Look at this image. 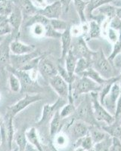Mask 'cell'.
Masks as SVG:
<instances>
[{
  "mask_svg": "<svg viewBox=\"0 0 121 151\" xmlns=\"http://www.w3.org/2000/svg\"><path fill=\"white\" fill-rule=\"evenodd\" d=\"M42 151H58V148L52 141H48L46 143L42 144Z\"/></svg>",
  "mask_w": 121,
  "mask_h": 151,
  "instance_id": "7dc6e473",
  "label": "cell"
},
{
  "mask_svg": "<svg viewBox=\"0 0 121 151\" xmlns=\"http://www.w3.org/2000/svg\"><path fill=\"white\" fill-rule=\"evenodd\" d=\"M70 33L72 37H79L83 36V31H82L81 26H73L70 28Z\"/></svg>",
  "mask_w": 121,
  "mask_h": 151,
  "instance_id": "bcb514c9",
  "label": "cell"
},
{
  "mask_svg": "<svg viewBox=\"0 0 121 151\" xmlns=\"http://www.w3.org/2000/svg\"><path fill=\"white\" fill-rule=\"evenodd\" d=\"M120 91L121 86L120 83V80H118L112 85L109 92L104 97L103 101L101 103L105 107L106 110L113 116H114L115 114L117 102V100L120 94Z\"/></svg>",
  "mask_w": 121,
  "mask_h": 151,
  "instance_id": "ba28073f",
  "label": "cell"
},
{
  "mask_svg": "<svg viewBox=\"0 0 121 151\" xmlns=\"http://www.w3.org/2000/svg\"><path fill=\"white\" fill-rule=\"evenodd\" d=\"M74 151H88V150H86L83 149V148L80 147H76V149L74 150Z\"/></svg>",
  "mask_w": 121,
  "mask_h": 151,
  "instance_id": "db71d44e",
  "label": "cell"
},
{
  "mask_svg": "<svg viewBox=\"0 0 121 151\" xmlns=\"http://www.w3.org/2000/svg\"><path fill=\"white\" fill-rule=\"evenodd\" d=\"M111 143H112V137L110 135L107 136L104 140L99 141L94 144V151H110Z\"/></svg>",
  "mask_w": 121,
  "mask_h": 151,
  "instance_id": "e575fe53",
  "label": "cell"
},
{
  "mask_svg": "<svg viewBox=\"0 0 121 151\" xmlns=\"http://www.w3.org/2000/svg\"><path fill=\"white\" fill-rule=\"evenodd\" d=\"M110 151H121V140L117 137H112Z\"/></svg>",
  "mask_w": 121,
  "mask_h": 151,
  "instance_id": "f6af8a7d",
  "label": "cell"
},
{
  "mask_svg": "<svg viewBox=\"0 0 121 151\" xmlns=\"http://www.w3.org/2000/svg\"><path fill=\"white\" fill-rule=\"evenodd\" d=\"M14 117L10 113L6 112L3 117L1 127H0V134L2 137V146L7 148L8 151H12V142L14 141V132L13 125ZM1 146V147H2Z\"/></svg>",
  "mask_w": 121,
  "mask_h": 151,
  "instance_id": "8992f818",
  "label": "cell"
},
{
  "mask_svg": "<svg viewBox=\"0 0 121 151\" xmlns=\"http://www.w3.org/2000/svg\"><path fill=\"white\" fill-rule=\"evenodd\" d=\"M59 110H58V111L56 112L55 114L53 116V117H52V119H51L50 122H49L48 133H49L50 137H52V138H53L56 134H58L59 132H60L63 126L64 125V119L61 118Z\"/></svg>",
  "mask_w": 121,
  "mask_h": 151,
  "instance_id": "ffe728a7",
  "label": "cell"
},
{
  "mask_svg": "<svg viewBox=\"0 0 121 151\" xmlns=\"http://www.w3.org/2000/svg\"><path fill=\"white\" fill-rule=\"evenodd\" d=\"M95 11H98L100 14L104 15L108 22H110L114 17H116V7H114L111 5H109V3L102 5L101 7H99V9H97Z\"/></svg>",
  "mask_w": 121,
  "mask_h": 151,
  "instance_id": "f1b7e54d",
  "label": "cell"
},
{
  "mask_svg": "<svg viewBox=\"0 0 121 151\" xmlns=\"http://www.w3.org/2000/svg\"><path fill=\"white\" fill-rule=\"evenodd\" d=\"M12 40L11 35L5 36L0 42V70H5L11 66L10 44Z\"/></svg>",
  "mask_w": 121,
  "mask_h": 151,
  "instance_id": "7c38bea8",
  "label": "cell"
},
{
  "mask_svg": "<svg viewBox=\"0 0 121 151\" xmlns=\"http://www.w3.org/2000/svg\"><path fill=\"white\" fill-rule=\"evenodd\" d=\"M2 116L0 114V127H1V125H2Z\"/></svg>",
  "mask_w": 121,
  "mask_h": 151,
  "instance_id": "11a10c76",
  "label": "cell"
},
{
  "mask_svg": "<svg viewBox=\"0 0 121 151\" xmlns=\"http://www.w3.org/2000/svg\"><path fill=\"white\" fill-rule=\"evenodd\" d=\"M80 76H86V77L91 79L95 83H96L97 84H99L101 86H104L110 79H106L102 77V76L99 73V72H97L92 67H90L89 68L87 69L86 70H85Z\"/></svg>",
  "mask_w": 121,
  "mask_h": 151,
  "instance_id": "484cf974",
  "label": "cell"
},
{
  "mask_svg": "<svg viewBox=\"0 0 121 151\" xmlns=\"http://www.w3.org/2000/svg\"><path fill=\"white\" fill-rule=\"evenodd\" d=\"M1 98H2V94H1V92H0V101H1Z\"/></svg>",
  "mask_w": 121,
  "mask_h": 151,
  "instance_id": "680465c9",
  "label": "cell"
},
{
  "mask_svg": "<svg viewBox=\"0 0 121 151\" xmlns=\"http://www.w3.org/2000/svg\"><path fill=\"white\" fill-rule=\"evenodd\" d=\"M38 70L39 73L47 80L58 74L57 66L54 64L52 60L45 57V55L39 62Z\"/></svg>",
  "mask_w": 121,
  "mask_h": 151,
  "instance_id": "9a60e30c",
  "label": "cell"
},
{
  "mask_svg": "<svg viewBox=\"0 0 121 151\" xmlns=\"http://www.w3.org/2000/svg\"><path fill=\"white\" fill-rule=\"evenodd\" d=\"M10 49L12 55H22L34 52L36 48L35 45L25 44L19 40H12L10 44Z\"/></svg>",
  "mask_w": 121,
  "mask_h": 151,
  "instance_id": "ac0fdd59",
  "label": "cell"
},
{
  "mask_svg": "<svg viewBox=\"0 0 121 151\" xmlns=\"http://www.w3.org/2000/svg\"><path fill=\"white\" fill-rule=\"evenodd\" d=\"M101 33H102V29L96 21H90L89 22V32L87 34L89 39L99 38Z\"/></svg>",
  "mask_w": 121,
  "mask_h": 151,
  "instance_id": "1f68e13d",
  "label": "cell"
},
{
  "mask_svg": "<svg viewBox=\"0 0 121 151\" xmlns=\"http://www.w3.org/2000/svg\"><path fill=\"white\" fill-rule=\"evenodd\" d=\"M42 55V54L40 53L37 50H35L34 52L31 53L22 55H15L12 54L11 55V67L16 70H21L33 59Z\"/></svg>",
  "mask_w": 121,
  "mask_h": 151,
  "instance_id": "5bb4252c",
  "label": "cell"
},
{
  "mask_svg": "<svg viewBox=\"0 0 121 151\" xmlns=\"http://www.w3.org/2000/svg\"><path fill=\"white\" fill-rule=\"evenodd\" d=\"M120 53H121V33H120L119 39H118V40L116 42L113 44L112 52H111V54L110 55L109 58H108V60H110V61H113L114 59L116 58L117 56L118 55H120Z\"/></svg>",
  "mask_w": 121,
  "mask_h": 151,
  "instance_id": "b9f144b4",
  "label": "cell"
},
{
  "mask_svg": "<svg viewBox=\"0 0 121 151\" xmlns=\"http://www.w3.org/2000/svg\"><path fill=\"white\" fill-rule=\"evenodd\" d=\"M89 126L88 124L78 119H73L70 122L68 128H70V132L72 137L76 141L81 137H85L89 134Z\"/></svg>",
  "mask_w": 121,
  "mask_h": 151,
  "instance_id": "2e32d148",
  "label": "cell"
},
{
  "mask_svg": "<svg viewBox=\"0 0 121 151\" xmlns=\"http://www.w3.org/2000/svg\"><path fill=\"white\" fill-rule=\"evenodd\" d=\"M120 125H121V120H120Z\"/></svg>",
  "mask_w": 121,
  "mask_h": 151,
  "instance_id": "94428289",
  "label": "cell"
},
{
  "mask_svg": "<svg viewBox=\"0 0 121 151\" xmlns=\"http://www.w3.org/2000/svg\"><path fill=\"white\" fill-rule=\"evenodd\" d=\"M75 145H76V147H82L86 150L89 151L93 149L94 143L92 141L91 137L88 134V135L81 137L80 139H78L76 141V144Z\"/></svg>",
  "mask_w": 121,
  "mask_h": 151,
  "instance_id": "8d00e7d4",
  "label": "cell"
},
{
  "mask_svg": "<svg viewBox=\"0 0 121 151\" xmlns=\"http://www.w3.org/2000/svg\"><path fill=\"white\" fill-rule=\"evenodd\" d=\"M92 67L97 72L106 79L116 77L114 76V70L113 69L111 61L106 58L102 49L98 52H94L92 57Z\"/></svg>",
  "mask_w": 121,
  "mask_h": 151,
  "instance_id": "3957f363",
  "label": "cell"
},
{
  "mask_svg": "<svg viewBox=\"0 0 121 151\" xmlns=\"http://www.w3.org/2000/svg\"><path fill=\"white\" fill-rule=\"evenodd\" d=\"M113 0H89L86 9V19H90L92 16V13L97 9H99L102 5L105 4L111 3Z\"/></svg>",
  "mask_w": 121,
  "mask_h": 151,
  "instance_id": "4316f807",
  "label": "cell"
},
{
  "mask_svg": "<svg viewBox=\"0 0 121 151\" xmlns=\"http://www.w3.org/2000/svg\"><path fill=\"white\" fill-rule=\"evenodd\" d=\"M61 3V5H62V9L63 11L64 12H67L69 8V5L71 4V2H72L73 0H59Z\"/></svg>",
  "mask_w": 121,
  "mask_h": 151,
  "instance_id": "f907efd6",
  "label": "cell"
},
{
  "mask_svg": "<svg viewBox=\"0 0 121 151\" xmlns=\"http://www.w3.org/2000/svg\"><path fill=\"white\" fill-rule=\"evenodd\" d=\"M23 151H39V150L36 149V147H34L33 145H31V144H30V143H27L26 147H25V149H24Z\"/></svg>",
  "mask_w": 121,
  "mask_h": 151,
  "instance_id": "816d5d0a",
  "label": "cell"
},
{
  "mask_svg": "<svg viewBox=\"0 0 121 151\" xmlns=\"http://www.w3.org/2000/svg\"><path fill=\"white\" fill-rule=\"evenodd\" d=\"M12 33V28L8 21L7 17H0V36H5L11 35Z\"/></svg>",
  "mask_w": 121,
  "mask_h": 151,
  "instance_id": "ab89813d",
  "label": "cell"
},
{
  "mask_svg": "<svg viewBox=\"0 0 121 151\" xmlns=\"http://www.w3.org/2000/svg\"><path fill=\"white\" fill-rule=\"evenodd\" d=\"M1 146H2V137H1V134H0V148H1Z\"/></svg>",
  "mask_w": 121,
  "mask_h": 151,
  "instance_id": "9f6ffc18",
  "label": "cell"
},
{
  "mask_svg": "<svg viewBox=\"0 0 121 151\" xmlns=\"http://www.w3.org/2000/svg\"><path fill=\"white\" fill-rule=\"evenodd\" d=\"M63 12L62 5L60 1H56L53 3L48 4L43 9L38 11V14L44 16L49 20L59 19Z\"/></svg>",
  "mask_w": 121,
  "mask_h": 151,
  "instance_id": "e0dca14e",
  "label": "cell"
},
{
  "mask_svg": "<svg viewBox=\"0 0 121 151\" xmlns=\"http://www.w3.org/2000/svg\"><path fill=\"white\" fill-rule=\"evenodd\" d=\"M42 99V97L40 94H26L24 98L19 100L13 105L9 106L7 112L10 113L13 117L21 113L22 110L26 109L30 105L33 104L37 101H40Z\"/></svg>",
  "mask_w": 121,
  "mask_h": 151,
  "instance_id": "9c48e42d",
  "label": "cell"
},
{
  "mask_svg": "<svg viewBox=\"0 0 121 151\" xmlns=\"http://www.w3.org/2000/svg\"><path fill=\"white\" fill-rule=\"evenodd\" d=\"M90 96L92 100L94 116L97 122H104V125H110L116 120L114 116L109 113L105 107L100 103L99 99V93H90Z\"/></svg>",
  "mask_w": 121,
  "mask_h": 151,
  "instance_id": "52a82bcc",
  "label": "cell"
},
{
  "mask_svg": "<svg viewBox=\"0 0 121 151\" xmlns=\"http://www.w3.org/2000/svg\"><path fill=\"white\" fill-rule=\"evenodd\" d=\"M103 130L111 137H117L121 140V125L120 121L115 120L110 125H104L101 126Z\"/></svg>",
  "mask_w": 121,
  "mask_h": 151,
  "instance_id": "d4e9b609",
  "label": "cell"
},
{
  "mask_svg": "<svg viewBox=\"0 0 121 151\" xmlns=\"http://www.w3.org/2000/svg\"><path fill=\"white\" fill-rule=\"evenodd\" d=\"M109 27L121 33V20H120L117 16L109 22Z\"/></svg>",
  "mask_w": 121,
  "mask_h": 151,
  "instance_id": "ee69618b",
  "label": "cell"
},
{
  "mask_svg": "<svg viewBox=\"0 0 121 151\" xmlns=\"http://www.w3.org/2000/svg\"><path fill=\"white\" fill-rule=\"evenodd\" d=\"M120 79H121V78H120Z\"/></svg>",
  "mask_w": 121,
  "mask_h": 151,
  "instance_id": "6125c7cd",
  "label": "cell"
},
{
  "mask_svg": "<svg viewBox=\"0 0 121 151\" xmlns=\"http://www.w3.org/2000/svg\"><path fill=\"white\" fill-rule=\"evenodd\" d=\"M7 19L12 28V33L11 34L12 40H18L20 36V29L24 21V17L21 8L14 5L12 13L8 16Z\"/></svg>",
  "mask_w": 121,
  "mask_h": 151,
  "instance_id": "8fae6325",
  "label": "cell"
},
{
  "mask_svg": "<svg viewBox=\"0 0 121 151\" xmlns=\"http://www.w3.org/2000/svg\"><path fill=\"white\" fill-rule=\"evenodd\" d=\"M10 73L15 74L19 79L21 84V93L26 94H39L42 91L41 86L38 83V81L34 80L31 78L28 71L16 70L10 67L7 69Z\"/></svg>",
  "mask_w": 121,
  "mask_h": 151,
  "instance_id": "5b68a950",
  "label": "cell"
},
{
  "mask_svg": "<svg viewBox=\"0 0 121 151\" xmlns=\"http://www.w3.org/2000/svg\"><path fill=\"white\" fill-rule=\"evenodd\" d=\"M121 116V91L120 94L119 98L117 102V106H116V110H115V114H114V117L116 120H119L120 116Z\"/></svg>",
  "mask_w": 121,
  "mask_h": 151,
  "instance_id": "681fc988",
  "label": "cell"
},
{
  "mask_svg": "<svg viewBox=\"0 0 121 151\" xmlns=\"http://www.w3.org/2000/svg\"><path fill=\"white\" fill-rule=\"evenodd\" d=\"M50 24L55 30L58 31L59 33H63L64 30H66L68 28V24L65 21L60 20V19L50 20Z\"/></svg>",
  "mask_w": 121,
  "mask_h": 151,
  "instance_id": "60d3db41",
  "label": "cell"
},
{
  "mask_svg": "<svg viewBox=\"0 0 121 151\" xmlns=\"http://www.w3.org/2000/svg\"><path fill=\"white\" fill-rule=\"evenodd\" d=\"M106 35L107 36V39L111 42H112L113 44L116 42L118 40L120 37V33L118 31L115 30V29H112L110 27H108L107 30V33H106Z\"/></svg>",
  "mask_w": 121,
  "mask_h": 151,
  "instance_id": "7bdbcfd3",
  "label": "cell"
},
{
  "mask_svg": "<svg viewBox=\"0 0 121 151\" xmlns=\"http://www.w3.org/2000/svg\"><path fill=\"white\" fill-rule=\"evenodd\" d=\"M21 9V12H22L23 17H24V19H29L33 17V16H34L35 14H38L39 9H36L30 0H24Z\"/></svg>",
  "mask_w": 121,
  "mask_h": 151,
  "instance_id": "83f0119b",
  "label": "cell"
},
{
  "mask_svg": "<svg viewBox=\"0 0 121 151\" xmlns=\"http://www.w3.org/2000/svg\"><path fill=\"white\" fill-rule=\"evenodd\" d=\"M116 16L121 20V7L116 8Z\"/></svg>",
  "mask_w": 121,
  "mask_h": 151,
  "instance_id": "f5cc1de1",
  "label": "cell"
},
{
  "mask_svg": "<svg viewBox=\"0 0 121 151\" xmlns=\"http://www.w3.org/2000/svg\"><path fill=\"white\" fill-rule=\"evenodd\" d=\"M48 81L51 87L57 93L59 98L64 100L70 98L71 92H70L69 85L59 74L48 79Z\"/></svg>",
  "mask_w": 121,
  "mask_h": 151,
  "instance_id": "4fadbf2b",
  "label": "cell"
},
{
  "mask_svg": "<svg viewBox=\"0 0 121 151\" xmlns=\"http://www.w3.org/2000/svg\"><path fill=\"white\" fill-rule=\"evenodd\" d=\"M92 67V61L89 60H87L86 58H78L77 63H76V68H75V76H80L85 70L87 69Z\"/></svg>",
  "mask_w": 121,
  "mask_h": 151,
  "instance_id": "4dcf8cb0",
  "label": "cell"
},
{
  "mask_svg": "<svg viewBox=\"0 0 121 151\" xmlns=\"http://www.w3.org/2000/svg\"><path fill=\"white\" fill-rule=\"evenodd\" d=\"M64 104H65V101H64V99H62L60 98H59L57 100V101L53 104H45L43 107V110H42L41 118L37 122L36 125L38 126H45L48 124V125H49V122H50L53 116Z\"/></svg>",
  "mask_w": 121,
  "mask_h": 151,
  "instance_id": "30bf717a",
  "label": "cell"
},
{
  "mask_svg": "<svg viewBox=\"0 0 121 151\" xmlns=\"http://www.w3.org/2000/svg\"><path fill=\"white\" fill-rule=\"evenodd\" d=\"M102 86L95 83L89 78L86 76H79L76 79L72 84V97L74 101L75 98L81 95V94H90L92 92H98L101 91Z\"/></svg>",
  "mask_w": 121,
  "mask_h": 151,
  "instance_id": "277c9868",
  "label": "cell"
},
{
  "mask_svg": "<svg viewBox=\"0 0 121 151\" xmlns=\"http://www.w3.org/2000/svg\"><path fill=\"white\" fill-rule=\"evenodd\" d=\"M73 119L81 120L89 125H99L94 116L90 94H86L84 99L76 106V110L73 114Z\"/></svg>",
  "mask_w": 121,
  "mask_h": 151,
  "instance_id": "7a4b0ae2",
  "label": "cell"
},
{
  "mask_svg": "<svg viewBox=\"0 0 121 151\" xmlns=\"http://www.w3.org/2000/svg\"><path fill=\"white\" fill-rule=\"evenodd\" d=\"M5 37V36H0V42H2V40H3V38Z\"/></svg>",
  "mask_w": 121,
  "mask_h": 151,
  "instance_id": "6f0895ef",
  "label": "cell"
},
{
  "mask_svg": "<svg viewBox=\"0 0 121 151\" xmlns=\"http://www.w3.org/2000/svg\"><path fill=\"white\" fill-rule=\"evenodd\" d=\"M71 49L73 50V53L76 55L78 58H86L87 60H92V57L94 52L91 51L88 48L86 43V40H83V38H80V40L78 41V43L77 45H76L75 50L72 48H71Z\"/></svg>",
  "mask_w": 121,
  "mask_h": 151,
  "instance_id": "d6986e66",
  "label": "cell"
},
{
  "mask_svg": "<svg viewBox=\"0 0 121 151\" xmlns=\"http://www.w3.org/2000/svg\"><path fill=\"white\" fill-rule=\"evenodd\" d=\"M25 134H26L27 140L28 143L33 145L39 151H42V141L40 140V135H39L37 129L36 128L32 127L27 129V130L25 131Z\"/></svg>",
  "mask_w": 121,
  "mask_h": 151,
  "instance_id": "603a6c76",
  "label": "cell"
},
{
  "mask_svg": "<svg viewBox=\"0 0 121 151\" xmlns=\"http://www.w3.org/2000/svg\"><path fill=\"white\" fill-rule=\"evenodd\" d=\"M73 5L76 9L78 15L80 17V21L82 23H85L87 21L86 17V9L88 2H86L84 0H73Z\"/></svg>",
  "mask_w": 121,
  "mask_h": 151,
  "instance_id": "f546056e",
  "label": "cell"
},
{
  "mask_svg": "<svg viewBox=\"0 0 121 151\" xmlns=\"http://www.w3.org/2000/svg\"><path fill=\"white\" fill-rule=\"evenodd\" d=\"M54 138L53 144L55 145L57 148H64L67 147L69 142V139H68V135H66L65 134L62 133L60 132L58 134H56Z\"/></svg>",
  "mask_w": 121,
  "mask_h": 151,
  "instance_id": "f35d334b",
  "label": "cell"
},
{
  "mask_svg": "<svg viewBox=\"0 0 121 151\" xmlns=\"http://www.w3.org/2000/svg\"><path fill=\"white\" fill-rule=\"evenodd\" d=\"M78 58L76 55L73 53V50L71 49L69 51L67 56L64 59V63H65V70L68 73L69 77L71 79H74L75 78V68H76V63H77Z\"/></svg>",
  "mask_w": 121,
  "mask_h": 151,
  "instance_id": "44dd1931",
  "label": "cell"
},
{
  "mask_svg": "<svg viewBox=\"0 0 121 151\" xmlns=\"http://www.w3.org/2000/svg\"><path fill=\"white\" fill-rule=\"evenodd\" d=\"M60 41H61V58H60V60L62 61H64L65 57L67 56V55H68V53L71 48L72 36L70 33L69 27L61 33V36H60Z\"/></svg>",
  "mask_w": 121,
  "mask_h": 151,
  "instance_id": "7402d4cb",
  "label": "cell"
},
{
  "mask_svg": "<svg viewBox=\"0 0 121 151\" xmlns=\"http://www.w3.org/2000/svg\"><path fill=\"white\" fill-rule=\"evenodd\" d=\"M76 106H75L73 102H68V104H64V106L60 109V115L61 118L67 119L70 117L71 116H73L76 110Z\"/></svg>",
  "mask_w": 121,
  "mask_h": 151,
  "instance_id": "d590c367",
  "label": "cell"
},
{
  "mask_svg": "<svg viewBox=\"0 0 121 151\" xmlns=\"http://www.w3.org/2000/svg\"><path fill=\"white\" fill-rule=\"evenodd\" d=\"M30 1L39 10L43 9L48 5V0H30Z\"/></svg>",
  "mask_w": 121,
  "mask_h": 151,
  "instance_id": "c3c4849f",
  "label": "cell"
},
{
  "mask_svg": "<svg viewBox=\"0 0 121 151\" xmlns=\"http://www.w3.org/2000/svg\"><path fill=\"white\" fill-rule=\"evenodd\" d=\"M9 84L10 90L14 93H21V84L19 79L15 74L10 73L9 76Z\"/></svg>",
  "mask_w": 121,
  "mask_h": 151,
  "instance_id": "836d02e7",
  "label": "cell"
},
{
  "mask_svg": "<svg viewBox=\"0 0 121 151\" xmlns=\"http://www.w3.org/2000/svg\"><path fill=\"white\" fill-rule=\"evenodd\" d=\"M14 5L10 0H0V17H8L12 13Z\"/></svg>",
  "mask_w": 121,
  "mask_h": 151,
  "instance_id": "d6a6232c",
  "label": "cell"
},
{
  "mask_svg": "<svg viewBox=\"0 0 121 151\" xmlns=\"http://www.w3.org/2000/svg\"><path fill=\"white\" fill-rule=\"evenodd\" d=\"M25 27L28 28L30 33L37 38L48 37L60 39L61 33L55 30L50 24V20L40 14L28 19L25 23Z\"/></svg>",
  "mask_w": 121,
  "mask_h": 151,
  "instance_id": "6da1fadb",
  "label": "cell"
},
{
  "mask_svg": "<svg viewBox=\"0 0 121 151\" xmlns=\"http://www.w3.org/2000/svg\"><path fill=\"white\" fill-rule=\"evenodd\" d=\"M120 86H121V79H120Z\"/></svg>",
  "mask_w": 121,
  "mask_h": 151,
  "instance_id": "91938a15",
  "label": "cell"
},
{
  "mask_svg": "<svg viewBox=\"0 0 121 151\" xmlns=\"http://www.w3.org/2000/svg\"><path fill=\"white\" fill-rule=\"evenodd\" d=\"M14 140L16 142V144L18 147V150L17 151H23L25 147H26L28 141L27 140L26 134H25V131L24 132H19L18 133L14 135Z\"/></svg>",
  "mask_w": 121,
  "mask_h": 151,
  "instance_id": "74e56055",
  "label": "cell"
},
{
  "mask_svg": "<svg viewBox=\"0 0 121 151\" xmlns=\"http://www.w3.org/2000/svg\"><path fill=\"white\" fill-rule=\"evenodd\" d=\"M89 135L91 137L94 144H95L104 140L109 134L101 128L100 125H90Z\"/></svg>",
  "mask_w": 121,
  "mask_h": 151,
  "instance_id": "cb8c5ba5",
  "label": "cell"
}]
</instances>
